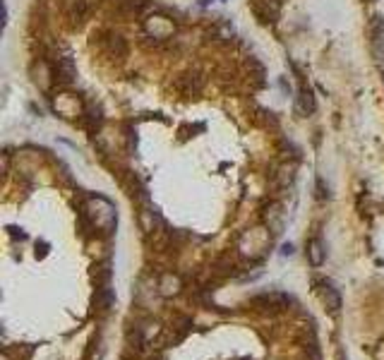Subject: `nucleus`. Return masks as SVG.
I'll return each instance as SVG.
<instances>
[{
	"label": "nucleus",
	"mask_w": 384,
	"mask_h": 360,
	"mask_svg": "<svg viewBox=\"0 0 384 360\" xmlns=\"http://www.w3.org/2000/svg\"><path fill=\"white\" fill-rule=\"evenodd\" d=\"M82 214H84V219L89 221L94 229L106 233V236H109L118 224L116 207H113L106 197H102V195H92V197H87L84 204H82Z\"/></svg>",
	"instance_id": "nucleus-1"
},
{
	"label": "nucleus",
	"mask_w": 384,
	"mask_h": 360,
	"mask_svg": "<svg viewBox=\"0 0 384 360\" xmlns=\"http://www.w3.org/2000/svg\"><path fill=\"white\" fill-rule=\"evenodd\" d=\"M142 29H144V34H147L149 39L168 41V39H173V34H175V29H178V27H175V22L168 15H163V12H152V15L144 17Z\"/></svg>",
	"instance_id": "nucleus-2"
},
{
	"label": "nucleus",
	"mask_w": 384,
	"mask_h": 360,
	"mask_svg": "<svg viewBox=\"0 0 384 360\" xmlns=\"http://www.w3.org/2000/svg\"><path fill=\"white\" fill-rule=\"evenodd\" d=\"M53 111L58 113L60 118L65 120H77V118H84V104L77 94L72 92H60L53 97Z\"/></svg>",
	"instance_id": "nucleus-3"
},
{
	"label": "nucleus",
	"mask_w": 384,
	"mask_h": 360,
	"mask_svg": "<svg viewBox=\"0 0 384 360\" xmlns=\"http://www.w3.org/2000/svg\"><path fill=\"white\" fill-rule=\"evenodd\" d=\"M94 43L99 46V50L106 55V58H125L128 55V43L121 34H116V31H99V34H94Z\"/></svg>",
	"instance_id": "nucleus-4"
},
{
	"label": "nucleus",
	"mask_w": 384,
	"mask_h": 360,
	"mask_svg": "<svg viewBox=\"0 0 384 360\" xmlns=\"http://www.w3.org/2000/svg\"><path fill=\"white\" fill-rule=\"evenodd\" d=\"M370 48L377 60L384 58V17L375 15L370 20Z\"/></svg>",
	"instance_id": "nucleus-5"
},
{
	"label": "nucleus",
	"mask_w": 384,
	"mask_h": 360,
	"mask_svg": "<svg viewBox=\"0 0 384 360\" xmlns=\"http://www.w3.org/2000/svg\"><path fill=\"white\" fill-rule=\"evenodd\" d=\"M202 75L199 72H185V75H178V80L173 82V87L178 89L182 97H192L202 89Z\"/></svg>",
	"instance_id": "nucleus-6"
},
{
	"label": "nucleus",
	"mask_w": 384,
	"mask_h": 360,
	"mask_svg": "<svg viewBox=\"0 0 384 360\" xmlns=\"http://www.w3.org/2000/svg\"><path fill=\"white\" fill-rule=\"evenodd\" d=\"M293 111L298 118H310L314 113V97H312V89L310 87H300L298 89V97H295V104H293Z\"/></svg>",
	"instance_id": "nucleus-7"
},
{
	"label": "nucleus",
	"mask_w": 384,
	"mask_h": 360,
	"mask_svg": "<svg viewBox=\"0 0 384 360\" xmlns=\"http://www.w3.org/2000/svg\"><path fill=\"white\" fill-rule=\"evenodd\" d=\"M182 290V279L178 274H173V271H168V274H163L159 279V295L161 298H173V295H178Z\"/></svg>",
	"instance_id": "nucleus-8"
},
{
	"label": "nucleus",
	"mask_w": 384,
	"mask_h": 360,
	"mask_svg": "<svg viewBox=\"0 0 384 360\" xmlns=\"http://www.w3.org/2000/svg\"><path fill=\"white\" fill-rule=\"evenodd\" d=\"M307 260H310L312 267H322V264H324L327 250H324L322 238H312L310 243H307Z\"/></svg>",
	"instance_id": "nucleus-9"
},
{
	"label": "nucleus",
	"mask_w": 384,
	"mask_h": 360,
	"mask_svg": "<svg viewBox=\"0 0 384 360\" xmlns=\"http://www.w3.org/2000/svg\"><path fill=\"white\" fill-rule=\"evenodd\" d=\"M319 295H322V302L331 312H339V307H341V295H339V290L334 288L331 283H319Z\"/></svg>",
	"instance_id": "nucleus-10"
},
{
	"label": "nucleus",
	"mask_w": 384,
	"mask_h": 360,
	"mask_svg": "<svg viewBox=\"0 0 384 360\" xmlns=\"http://www.w3.org/2000/svg\"><path fill=\"white\" fill-rule=\"evenodd\" d=\"M55 80L62 82V84H70V82L75 80V65L70 60V55H65V58H58V65H55Z\"/></svg>",
	"instance_id": "nucleus-11"
}]
</instances>
